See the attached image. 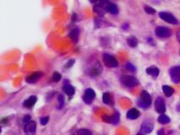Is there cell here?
Here are the masks:
<instances>
[{
    "instance_id": "obj_1",
    "label": "cell",
    "mask_w": 180,
    "mask_h": 135,
    "mask_svg": "<svg viewBox=\"0 0 180 135\" xmlns=\"http://www.w3.org/2000/svg\"><path fill=\"white\" fill-rule=\"evenodd\" d=\"M151 97L146 90H143L138 99V106L143 109H147L151 105Z\"/></svg>"
},
{
    "instance_id": "obj_2",
    "label": "cell",
    "mask_w": 180,
    "mask_h": 135,
    "mask_svg": "<svg viewBox=\"0 0 180 135\" xmlns=\"http://www.w3.org/2000/svg\"><path fill=\"white\" fill-rule=\"evenodd\" d=\"M120 81L124 86L129 87V88L136 86L139 84L138 80L131 75H123L120 78Z\"/></svg>"
},
{
    "instance_id": "obj_3",
    "label": "cell",
    "mask_w": 180,
    "mask_h": 135,
    "mask_svg": "<svg viewBox=\"0 0 180 135\" xmlns=\"http://www.w3.org/2000/svg\"><path fill=\"white\" fill-rule=\"evenodd\" d=\"M103 62H104V63H105L107 67L108 68H116L118 67V65H119L118 60L113 56L108 54V53H104L103 54Z\"/></svg>"
},
{
    "instance_id": "obj_4",
    "label": "cell",
    "mask_w": 180,
    "mask_h": 135,
    "mask_svg": "<svg viewBox=\"0 0 180 135\" xmlns=\"http://www.w3.org/2000/svg\"><path fill=\"white\" fill-rule=\"evenodd\" d=\"M169 74L172 81L175 84L180 83V66L172 67L169 70Z\"/></svg>"
},
{
    "instance_id": "obj_5",
    "label": "cell",
    "mask_w": 180,
    "mask_h": 135,
    "mask_svg": "<svg viewBox=\"0 0 180 135\" xmlns=\"http://www.w3.org/2000/svg\"><path fill=\"white\" fill-rule=\"evenodd\" d=\"M156 35L160 38H167L172 35V31L169 28L165 26H158L155 31Z\"/></svg>"
},
{
    "instance_id": "obj_6",
    "label": "cell",
    "mask_w": 180,
    "mask_h": 135,
    "mask_svg": "<svg viewBox=\"0 0 180 135\" xmlns=\"http://www.w3.org/2000/svg\"><path fill=\"white\" fill-rule=\"evenodd\" d=\"M159 17L161 19H163L164 21L172 24V25H177L178 19L172 14L171 13H167V12H160L159 13Z\"/></svg>"
},
{
    "instance_id": "obj_7",
    "label": "cell",
    "mask_w": 180,
    "mask_h": 135,
    "mask_svg": "<svg viewBox=\"0 0 180 135\" xmlns=\"http://www.w3.org/2000/svg\"><path fill=\"white\" fill-rule=\"evenodd\" d=\"M155 109L160 114H164L166 112V105L162 97H157L155 101Z\"/></svg>"
},
{
    "instance_id": "obj_8",
    "label": "cell",
    "mask_w": 180,
    "mask_h": 135,
    "mask_svg": "<svg viewBox=\"0 0 180 135\" xmlns=\"http://www.w3.org/2000/svg\"><path fill=\"white\" fill-rule=\"evenodd\" d=\"M96 97V93L92 89H86L85 90V93H84L83 96V100L85 101V103L86 104H90L94 100V98Z\"/></svg>"
},
{
    "instance_id": "obj_9",
    "label": "cell",
    "mask_w": 180,
    "mask_h": 135,
    "mask_svg": "<svg viewBox=\"0 0 180 135\" xmlns=\"http://www.w3.org/2000/svg\"><path fill=\"white\" fill-rule=\"evenodd\" d=\"M103 119L104 122H108V123H112V124H118L120 121V116H119V112H115L113 115L111 116H108V115H104L103 117Z\"/></svg>"
},
{
    "instance_id": "obj_10",
    "label": "cell",
    "mask_w": 180,
    "mask_h": 135,
    "mask_svg": "<svg viewBox=\"0 0 180 135\" xmlns=\"http://www.w3.org/2000/svg\"><path fill=\"white\" fill-rule=\"evenodd\" d=\"M24 130L26 135H35L36 130V124L35 121H30L28 123L25 124Z\"/></svg>"
},
{
    "instance_id": "obj_11",
    "label": "cell",
    "mask_w": 180,
    "mask_h": 135,
    "mask_svg": "<svg viewBox=\"0 0 180 135\" xmlns=\"http://www.w3.org/2000/svg\"><path fill=\"white\" fill-rule=\"evenodd\" d=\"M153 124L152 122L150 121H145L141 124V128H140V132L143 133L144 134L146 133H150L153 130Z\"/></svg>"
},
{
    "instance_id": "obj_12",
    "label": "cell",
    "mask_w": 180,
    "mask_h": 135,
    "mask_svg": "<svg viewBox=\"0 0 180 135\" xmlns=\"http://www.w3.org/2000/svg\"><path fill=\"white\" fill-rule=\"evenodd\" d=\"M42 76V72H35L33 73L31 75H29L28 77H26V81L29 84H34V83H36L37 80H38Z\"/></svg>"
},
{
    "instance_id": "obj_13",
    "label": "cell",
    "mask_w": 180,
    "mask_h": 135,
    "mask_svg": "<svg viewBox=\"0 0 180 135\" xmlns=\"http://www.w3.org/2000/svg\"><path fill=\"white\" fill-rule=\"evenodd\" d=\"M37 101V98L35 96H30L28 99H26L24 103H23V106L26 107V108H31L34 105H35Z\"/></svg>"
},
{
    "instance_id": "obj_14",
    "label": "cell",
    "mask_w": 180,
    "mask_h": 135,
    "mask_svg": "<svg viewBox=\"0 0 180 135\" xmlns=\"http://www.w3.org/2000/svg\"><path fill=\"white\" fill-rule=\"evenodd\" d=\"M102 71H103L102 67H101L99 63H97V65L95 64L94 66L91 67V68H90V76H92V77H97V76H98V75L102 73Z\"/></svg>"
},
{
    "instance_id": "obj_15",
    "label": "cell",
    "mask_w": 180,
    "mask_h": 135,
    "mask_svg": "<svg viewBox=\"0 0 180 135\" xmlns=\"http://www.w3.org/2000/svg\"><path fill=\"white\" fill-rule=\"evenodd\" d=\"M69 36L72 40V42L76 43L78 42V40H79V37H80V29L79 28H74L69 32Z\"/></svg>"
},
{
    "instance_id": "obj_16",
    "label": "cell",
    "mask_w": 180,
    "mask_h": 135,
    "mask_svg": "<svg viewBox=\"0 0 180 135\" xmlns=\"http://www.w3.org/2000/svg\"><path fill=\"white\" fill-rule=\"evenodd\" d=\"M146 73L147 74H149L150 76L153 78H157L158 75H159V68L155 66H151V67H149L148 68H146Z\"/></svg>"
},
{
    "instance_id": "obj_17",
    "label": "cell",
    "mask_w": 180,
    "mask_h": 135,
    "mask_svg": "<svg viewBox=\"0 0 180 135\" xmlns=\"http://www.w3.org/2000/svg\"><path fill=\"white\" fill-rule=\"evenodd\" d=\"M140 116V112L135 108H132L127 112V117L129 119H131V120L137 119Z\"/></svg>"
},
{
    "instance_id": "obj_18",
    "label": "cell",
    "mask_w": 180,
    "mask_h": 135,
    "mask_svg": "<svg viewBox=\"0 0 180 135\" xmlns=\"http://www.w3.org/2000/svg\"><path fill=\"white\" fill-rule=\"evenodd\" d=\"M63 90L65 91V93L68 96H74V88L71 84H65L63 87Z\"/></svg>"
},
{
    "instance_id": "obj_19",
    "label": "cell",
    "mask_w": 180,
    "mask_h": 135,
    "mask_svg": "<svg viewBox=\"0 0 180 135\" xmlns=\"http://www.w3.org/2000/svg\"><path fill=\"white\" fill-rule=\"evenodd\" d=\"M162 90H163V93L165 94V96L167 97H170L173 96V94L174 93V89L169 85H163L162 86Z\"/></svg>"
},
{
    "instance_id": "obj_20",
    "label": "cell",
    "mask_w": 180,
    "mask_h": 135,
    "mask_svg": "<svg viewBox=\"0 0 180 135\" xmlns=\"http://www.w3.org/2000/svg\"><path fill=\"white\" fill-rule=\"evenodd\" d=\"M107 12H109L112 14H118L119 13V8L116 5L115 3H110V4L108 5V8H107Z\"/></svg>"
},
{
    "instance_id": "obj_21",
    "label": "cell",
    "mask_w": 180,
    "mask_h": 135,
    "mask_svg": "<svg viewBox=\"0 0 180 135\" xmlns=\"http://www.w3.org/2000/svg\"><path fill=\"white\" fill-rule=\"evenodd\" d=\"M127 43L129 47H135L138 45V40L135 38V36H129V38L127 39Z\"/></svg>"
},
{
    "instance_id": "obj_22",
    "label": "cell",
    "mask_w": 180,
    "mask_h": 135,
    "mask_svg": "<svg viewBox=\"0 0 180 135\" xmlns=\"http://www.w3.org/2000/svg\"><path fill=\"white\" fill-rule=\"evenodd\" d=\"M158 122H159V123H161V124H167V123L170 122V118H169L167 115L161 114V115H160V117H158Z\"/></svg>"
},
{
    "instance_id": "obj_23",
    "label": "cell",
    "mask_w": 180,
    "mask_h": 135,
    "mask_svg": "<svg viewBox=\"0 0 180 135\" xmlns=\"http://www.w3.org/2000/svg\"><path fill=\"white\" fill-rule=\"evenodd\" d=\"M103 102L107 104V105H110L112 104V96L108 92H105L103 96Z\"/></svg>"
},
{
    "instance_id": "obj_24",
    "label": "cell",
    "mask_w": 180,
    "mask_h": 135,
    "mask_svg": "<svg viewBox=\"0 0 180 135\" xmlns=\"http://www.w3.org/2000/svg\"><path fill=\"white\" fill-rule=\"evenodd\" d=\"M64 105H65V96L60 94L58 96V109H62Z\"/></svg>"
},
{
    "instance_id": "obj_25",
    "label": "cell",
    "mask_w": 180,
    "mask_h": 135,
    "mask_svg": "<svg viewBox=\"0 0 180 135\" xmlns=\"http://www.w3.org/2000/svg\"><path fill=\"white\" fill-rule=\"evenodd\" d=\"M104 24V20L102 19L101 18H96L94 19V25H95V27L96 28H100L102 27Z\"/></svg>"
},
{
    "instance_id": "obj_26",
    "label": "cell",
    "mask_w": 180,
    "mask_h": 135,
    "mask_svg": "<svg viewBox=\"0 0 180 135\" xmlns=\"http://www.w3.org/2000/svg\"><path fill=\"white\" fill-rule=\"evenodd\" d=\"M78 135H91V132L88 129H80L77 131Z\"/></svg>"
},
{
    "instance_id": "obj_27",
    "label": "cell",
    "mask_w": 180,
    "mask_h": 135,
    "mask_svg": "<svg viewBox=\"0 0 180 135\" xmlns=\"http://www.w3.org/2000/svg\"><path fill=\"white\" fill-rule=\"evenodd\" d=\"M60 80H61V74L58 72H54L52 74V80L54 82H58Z\"/></svg>"
},
{
    "instance_id": "obj_28",
    "label": "cell",
    "mask_w": 180,
    "mask_h": 135,
    "mask_svg": "<svg viewBox=\"0 0 180 135\" xmlns=\"http://www.w3.org/2000/svg\"><path fill=\"white\" fill-rule=\"evenodd\" d=\"M144 10H145V12L147 14H154L156 13V10H154L153 8H151V7L150 6H145Z\"/></svg>"
},
{
    "instance_id": "obj_29",
    "label": "cell",
    "mask_w": 180,
    "mask_h": 135,
    "mask_svg": "<svg viewBox=\"0 0 180 135\" xmlns=\"http://www.w3.org/2000/svg\"><path fill=\"white\" fill-rule=\"evenodd\" d=\"M125 68L127 70L130 71V72H135V70H136L135 66L132 64V63H127L125 65Z\"/></svg>"
},
{
    "instance_id": "obj_30",
    "label": "cell",
    "mask_w": 180,
    "mask_h": 135,
    "mask_svg": "<svg viewBox=\"0 0 180 135\" xmlns=\"http://www.w3.org/2000/svg\"><path fill=\"white\" fill-rule=\"evenodd\" d=\"M48 121H49L48 117H43L42 118H40V122H41V124H42V125H46V124H48Z\"/></svg>"
},
{
    "instance_id": "obj_31",
    "label": "cell",
    "mask_w": 180,
    "mask_h": 135,
    "mask_svg": "<svg viewBox=\"0 0 180 135\" xmlns=\"http://www.w3.org/2000/svg\"><path fill=\"white\" fill-rule=\"evenodd\" d=\"M74 59H71V60H69V61H68V63L65 64V68H71L72 66H73V64L74 63Z\"/></svg>"
},
{
    "instance_id": "obj_32",
    "label": "cell",
    "mask_w": 180,
    "mask_h": 135,
    "mask_svg": "<svg viewBox=\"0 0 180 135\" xmlns=\"http://www.w3.org/2000/svg\"><path fill=\"white\" fill-rule=\"evenodd\" d=\"M30 121H31V117L30 116H26L25 117V118H24V120H23V122H24V123H25V124L28 123Z\"/></svg>"
},
{
    "instance_id": "obj_33",
    "label": "cell",
    "mask_w": 180,
    "mask_h": 135,
    "mask_svg": "<svg viewBox=\"0 0 180 135\" xmlns=\"http://www.w3.org/2000/svg\"><path fill=\"white\" fill-rule=\"evenodd\" d=\"M129 25L128 24V23H126V24H123L122 26V28L123 30H128L129 29Z\"/></svg>"
},
{
    "instance_id": "obj_34",
    "label": "cell",
    "mask_w": 180,
    "mask_h": 135,
    "mask_svg": "<svg viewBox=\"0 0 180 135\" xmlns=\"http://www.w3.org/2000/svg\"><path fill=\"white\" fill-rule=\"evenodd\" d=\"M158 135H164V131L162 130V129H161V130H159L157 133Z\"/></svg>"
},
{
    "instance_id": "obj_35",
    "label": "cell",
    "mask_w": 180,
    "mask_h": 135,
    "mask_svg": "<svg viewBox=\"0 0 180 135\" xmlns=\"http://www.w3.org/2000/svg\"><path fill=\"white\" fill-rule=\"evenodd\" d=\"M75 19H76V14L74 13V14H73V16H72V20H73V21H76Z\"/></svg>"
},
{
    "instance_id": "obj_36",
    "label": "cell",
    "mask_w": 180,
    "mask_h": 135,
    "mask_svg": "<svg viewBox=\"0 0 180 135\" xmlns=\"http://www.w3.org/2000/svg\"><path fill=\"white\" fill-rule=\"evenodd\" d=\"M177 38H178V42H180V30L178 31V33H177Z\"/></svg>"
},
{
    "instance_id": "obj_37",
    "label": "cell",
    "mask_w": 180,
    "mask_h": 135,
    "mask_svg": "<svg viewBox=\"0 0 180 135\" xmlns=\"http://www.w3.org/2000/svg\"><path fill=\"white\" fill-rule=\"evenodd\" d=\"M136 135H145L144 134V133H141V132H139L138 133H137V134Z\"/></svg>"
},
{
    "instance_id": "obj_38",
    "label": "cell",
    "mask_w": 180,
    "mask_h": 135,
    "mask_svg": "<svg viewBox=\"0 0 180 135\" xmlns=\"http://www.w3.org/2000/svg\"><path fill=\"white\" fill-rule=\"evenodd\" d=\"M178 110L180 111V104H179V106H178Z\"/></svg>"
},
{
    "instance_id": "obj_39",
    "label": "cell",
    "mask_w": 180,
    "mask_h": 135,
    "mask_svg": "<svg viewBox=\"0 0 180 135\" xmlns=\"http://www.w3.org/2000/svg\"><path fill=\"white\" fill-rule=\"evenodd\" d=\"M72 135H76V134H72Z\"/></svg>"
},
{
    "instance_id": "obj_40",
    "label": "cell",
    "mask_w": 180,
    "mask_h": 135,
    "mask_svg": "<svg viewBox=\"0 0 180 135\" xmlns=\"http://www.w3.org/2000/svg\"><path fill=\"white\" fill-rule=\"evenodd\" d=\"M179 53H180V51H179Z\"/></svg>"
},
{
    "instance_id": "obj_41",
    "label": "cell",
    "mask_w": 180,
    "mask_h": 135,
    "mask_svg": "<svg viewBox=\"0 0 180 135\" xmlns=\"http://www.w3.org/2000/svg\"><path fill=\"white\" fill-rule=\"evenodd\" d=\"M179 129H180V127H179Z\"/></svg>"
}]
</instances>
